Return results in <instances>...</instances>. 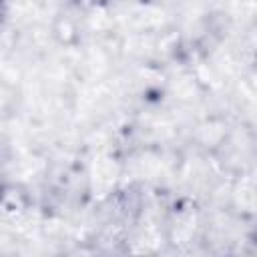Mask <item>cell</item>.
Instances as JSON below:
<instances>
[{
  "label": "cell",
  "mask_w": 257,
  "mask_h": 257,
  "mask_svg": "<svg viewBox=\"0 0 257 257\" xmlns=\"http://www.w3.org/2000/svg\"><path fill=\"white\" fill-rule=\"evenodd\" d=\"M0 209L10 217H24L30 209V195L20 183L0 185Z\"/></svg>",
  "instance_id": "cell-1"
}]
</instances>
